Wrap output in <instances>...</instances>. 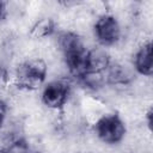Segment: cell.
<instances>
[{"label": "cell", "mask_w": 153, "mask_h": 153, "mask_svg": "<svg viewBox=\"0 0 153 153\" xmlns=\"http://www.w3.org/2000/svg\"><path fill=\"white\" fill-rule=\"evenodd\" d=\"M110 65L109 55L105 50L96 48L87 51L86 56V74H102Z\"/></svg>", "instance_id": "cell-7"}, {"label": "cell", "mask_w": 153, "mask_h": 153, "mask_svg": "<svg viewBox=\"0 0 153 153\" xmlns=\"http://www.w3.org/2000/svg\"><path fill=\"white\" fill-rule=\"evenodd\" d=\"M5 116H6V104L0 99V126L5 120Z\"/></svg>", "instance_id": "cell-12"}, {"label": "cell", "mask_w": 153, "mask_h": 153, "mask_svg": "<svg viewBox=\"0 0 153 153\" xmlns=\"http://www.w3.org/2000/svg\"><path fill=\"white\" fill-rule=\"evenodd\" d=\"M94 130L99 140L109 145L122 141L126 135V126L117 114H108L102 116L96 122Z\"/></svg>", "instance_id": "cell-3"}, {"label": "cell", "mask_w": 153, "mask_h": 153, "mask_svg": "<svg viewBox=\"0 0 153 153\" xmlns=\"http://www.w3.org/2000/svg\"><path fill=\"white\" fill-rule=\"evenodd\" d=\"M8 79H10V78H8V72H7V69H6L4 66L0 65V87H1V88H4V87L7 86Z\"/></svg>", "instance_id": "cell-10"}, {"label": "cell", "mask_w": 153, "mask_h": 153, "mask_svg": "<svg viewBox=\"0 0 153 153\" xmlns=\"http://www.w3.org/2000/svg\"><path fill=\"white\" fill-rule=\"evenodd\" d=\"M94 35L97 41L104 45H114L121 37V27L117 19L111 14L100 16L94 24Z\"/></svg>", "instance_id": "cell-4"}, {"label": "cell", "mask_w": 153, "mask_h": 153, "mask_svg": "<svg viewBox=\"0 0 153 153\" xmlns=\"http://www.w3.org/2000/svg\"><path fill=\"white\" fill-rule=\"evenodd\" d=\"M7 16V4L0 0V22H2Z\"/></svg>", "instance_id": "cell-11"}, {"label": "cell", "mask_w": 153, "mask_h": 153, "mask_svg": "<svg viewBox=\"0 0 153 153\" xmlns=\"http://www.w3.org/2000/svg\"><path fill=\"white\" fill-rule=\"evenodd\" d=\"M106 80L114 85H127L131 81V74L127 67L120 63L109 65L106 69Z\"/></svg>", "instance_id": "cell-8"}, {"label": "cell", "mask_w": 153, "mask_h": 153, "mask_svg": "<svg viewBox=\"0 0 153 153\" xmlns=\"http://www.w3.org/2000/svg\"><path fill=\"white\" fill-rule=\"evenodd\" d=\"M55 31V22L51 18H42L31 27L30 36L32 38H44Z\"/></svg>", "instance_id": "cell-9"}, {"label": "cell", "mask_w": 153, "mask_h": 153, "mask_svg": "<svg viewBox=\"0 0 153 153\" xmlns=\"http://www.w3.org/2000/svg\"><path fill=\"white\" fill-rule=\"evenodd\" d=\"M59 47L71 74L82 78L86 74V56L88 50L85 48L79 35L72 31L62 32L59 36Z\"/></svg>", "instance_id": "cell-1"}, {"label": "cell", "mask_w": 153, "mask_h": 153, "mask_svg": "<svg viewBox=\"0 0 153 153\" xmlns=\"http://www.w3.org/2000/svg\"><path fill=\"white\" fill-rule=\"evenodd\" d=\"M0 153H13L12 148H0Z\"/></svg>", "instance_id": "cell-13"}, {"label": "cell", "mask_w": 153, "mask_h": 153, "mask_svg": "<svg viewBox=\"0 0 153 153\" xmlns=\"http://www.w3.org/2000/svg\"><path fill=\"white\" fill-rule=\"evenodd\" d=\"M134 66L141 75L151 76L153 73V57H152V42L146 41L137 49L134 57Z\"/></svg>", "instance_id": "cell-6"}, {"label": "cell", "mask_w": 153, "mask_h": 153, "mask_svg": "<svg viewBox=\"0 0 153 153\" xmlns=\"http://www.w3.org/2000/svg\"><path fill=\"white\" fill-rule=\"evenodd\" d=\"M68 96V82L65 80H54L44 86L42 92V100L50 109H60L67 103Z\"/></svg>", "instance_id": "cell-5"}, {"label": "cell", "mask_w": 153, "mask_h": 153, "mask_svg": "<svg viewBox=\"0 0 153 153\" xmlns=\"http://www.w3.org/2000/svg\"><path fill=\"white\" fill-rule=\"evenodd\" d=\"M47 71V65L42 59H30L23 62L16 74L18 87L25 90L38 88L45 80Z\"/></svg>", "instance_id": "cell-2"}]
</instances>
